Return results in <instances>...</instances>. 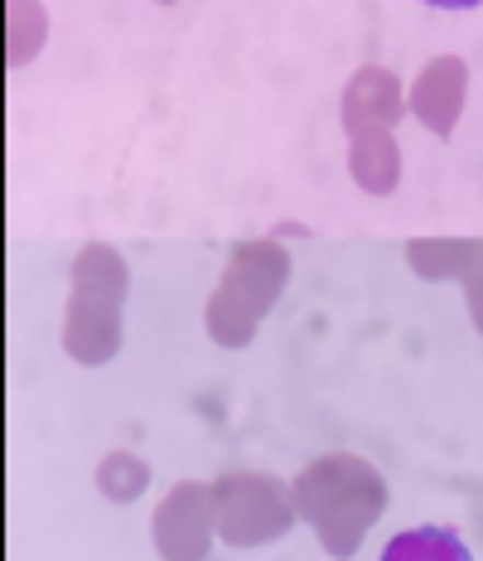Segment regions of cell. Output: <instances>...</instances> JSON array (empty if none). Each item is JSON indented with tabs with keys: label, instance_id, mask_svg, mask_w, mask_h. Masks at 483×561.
<instances>
[{
	"label": "cell",
	"instance_id": "cell-4",
	"mask_svg": "<svg viewBox=\"0 0 483 561\" xmlns=\"http://www.w3.org/2000/svg\"><path fill=\"white\" fill-rule=\"evenodd\" d=\"M426 5H435V10H469V5H479V0H426Z\"/></svg>",
	"mask_w": 483,
	"mask_h": 561
},
{
	"label": "cell",
	"instance_id": "cell-3",
	"mask_svg": "<svg viewBox=\"0 0 483 561\" xmlns=\"http://www.w3.org/2000/svg\"><path fill=\"white\" fill-rule=\"evenodd\" d=\"M377 561H474V557H469V547L450 528H411V533H396Z\"/></svg>",
	"mask_w": 483,
	"mask_h": 561
},
{
	"label": "cell",
	"instance_id": "cell-2",
	"mask_svg": "<svg viewBox=\"0 0 483 561\" xmlns=\"http://www.w3.org/2000/svg\"><path fill=\"white\" fill-rule=\"evenodd\" d=\"M208 494L198 484H180L170 499L160 504V518H156V537L164 547L170 561H198L208 547V523L214 513H204Z\"/></svg>",
	"mask_w": 483,
	"mask_h": 561
},
{
	"label": "cell",
	"instance_id": "cell-1",
	"mask_svg": "<svg viewBox=\"0 0 483 561\" xmlns=\"http://www.w3.org/2000/svg\"><path fill=\"white\" fill-rule=\"evenodd\" d=\"M296 499H300L304 518H310L314 528L329 518V508H338L334 523H329L320 537L329 542V552L334 557H353L358 533L372 528L377 508H382V484H377V474L363 460L334 455V460H320V465H310V470L300 474Z\"/></svg>",
	"mask_w": 483,
	"mask_h": 561
}]
</instances>
